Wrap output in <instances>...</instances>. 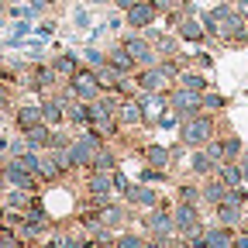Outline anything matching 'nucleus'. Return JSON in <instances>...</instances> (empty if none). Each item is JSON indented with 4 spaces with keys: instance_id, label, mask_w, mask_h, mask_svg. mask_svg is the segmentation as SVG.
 <instances>
[{
    "instance_id": "f257e3e1",
    "label": "nucleus",
    "mask_w": 248,
    "mask_h": 248,
    "mask_svg": "<svg viewBox=\"0 0 248 248\" xmlns=\"http://www.w3.org/2000/svg\"><path fill=\"white\" fill-rule=\"evenodd\" d=\"M200 21L207 28V35L217 38V45H224V48H245L248 45V21L234 11L231 0H221V4L200 11Z\"/></svg>"
},
{
    "instance_id": "f03ea898",
    "label": "nucleus",
    "mask_w": 248,
    "mask_h": 248,
    "mask_svg": "<svg viewBox=\"0 0 248 248\" xmlns=\"http://www.w3.org/2000/svg\"><path fill=\"white\" fill-rule=\"evenodd\" d=\"M217 135H221V114H193V117H186L179 121V128H176V138L186 145V148H203L207 141H214Z\"/></svg>"
},
{
    "instance_id": "7ed1b4c3",
    "label": "nucleus",
    "mask_w": 248,
    "mask_h": 248,
    "mask_svg": "<svg viewBox=\"0 0 248 248\" xmlns=\"http://www.w3.org/2000/svg\"><path fill=\"white\" fill-rule=\"evenodd\" d=\"M107 145V138L97 131V128H86V131H76V138L69 141V159H73V169L76 172H86L93 166V159L100 155V148Z\"/></svg>"
},
{
    "instance_id": "20e7f679",
    "label": "nucleus",
    "mask_w": 248,
    "mask_h": 248,
    "mask_svg": "<svg viewBox=\"0 0 248 248\" xmlns=\"http://www.w3.org/2000/svg\"><path fill=\"white\" fill-rule=\"evenodd\" d=\"M138 224L145 234H155V238H162V241H172L176 238V224H172V200L159 203V207H152L138 217Z\"/></svg>"
},
{
    "instance_id": "39448f33",
    "label": "nucleus",
    "mask_w": 248,
    "mask_h": 248,
    "mask_svg": "<svg viewBox=\"0 0 248 248\" xmlns=\"http://www.w3.org/2000/svg\"><path fill=\"white\" fill-rule=\"evenodd\" d=\"M83 193H86V200L93 207L114 200L117 197L114 193V172H107V169H86L83 172Z\"/></svg>"
},
{
    "instance_id": "423d86ee",
    "label": "nucleus",
    "mask_w": 248,
    "mask_h": 248,
    "mask_svg": "<svg viewBox=\"0 0 248 248\" xmlns=\"http://www.w3.org/2000/svg\"><path fill=\"white\" fill-rule=\"evenodd\" d=\"M124 203H128L131 210H138V214H145V210H152V207H159V203H166V197H162V190L159 186H152V183H131L128 186V193L121 197Z\"/></svg>"
},
{
    "instance_id": "0eeeda50",
    "label": "nucleus",
    "mask_w": 248,
    "mask_h": 248,
    "mask_svg": "<svg viewBox=\"0 0 248 248\" xmlns=\"http://www.w3.org/2000/svg\"><path fill=\"white\" fill-rule=\"evenodd\" d=\"M172 31L179 35L183 45H214V48H217V38L207 35V28H203V21H200L197 14H179V21H176Z\"/></svg>"
},
{
    "instance_id": "6e6552de",
    "label": "nucleus",
    "mask_w": 248,
    "mask_h": 248,
    "mask_svg": "<svg viewBox=\"0 0 248 248\" xmlns=\"http://www.w3.org/2000/svg\"><path fill=\"white\" fill-rule=\"evenodd\" d=\"M131 214H135V210H131L128 203H124L121 197H114V200H107V203H100V207H97V221H100L107 231H114V234H117V231L128 228Z\"/></svg>"
},
{
    "instance_id": "1a4fd4ad",
    "label": "nucleus",
    "mask_w": 248,
    "mask_h": 248,
    "mask_svg": "<svg viewBox=\"0 0 248 248\" xmlns=\"http://www.w3.org/2000/svg\"><path fill=\"white\" fill-rule=\"evenodd\" d=\"M166 97H169V110H172L179 121L200 114V93H193V90H186V86L172 83V86L166 90Z\"/></svg>"
},
{
    "instance_id": "9d476101",
    "label": "nucleus",
    "mask_w": 248,
    "mask_h": 248,
    "mask_svg": "<svg viewBox=\"0 0 248 248\" xmlns=\"http://www.w3.org/2000/svg\"><path fill=\"white\" fill-rule=\"evenodd\" d=\"M66 86H69L73 97L83 100V104H93V100H97L100 93H104V86H100V79H97V69H90V66H83Z\"/></svg>"
},
{
    "instance_id": "9b49d317",
    "label": "nucleus",
    "mask_w": 248,
    "mask_h": 248,
    "mask_svg": "<svg viewBox=\"0 0 248 248\" xmlns=\"http://www.w3.org/2000/svg\"><path fill=\"white\" fill-rule=\"evenodd\" d=\"M138 159H141V166H152V169H166V172L176 169L172 145H166V141H145V145H138Z\"/></svg>"
},
{
    "instance_id": "f8f14e48",
    "label": "nucleus",
    "mask_w": 248,
    "mask_h": 248,
    "mask_svg": "<svg viewBox=\"0 0 248 248\" xmlns=\"http://www.w3.org/2000/svg\"><path fill=\"white\" fill-rule=\"evenodd\" d=\"M4 179H7V186H17V190H28V193H38L42 190V179L31 169H24L21 159H14V155L4 159Z\"/></svg>"
},
{
    "instance_id": "ddd939ff",
    "label": "nucleus",
    "mask_w": 248,
    "mask_h": 248,
    "mask_svg": "<svg viewBox=\"0 0 248 248\" xmlns=\"http://www.w3.org/2000/svg\"><path fill=\"white\" fill-rule=\"evenodd\" d=\"M121 42H124V48L131 52V59L138 62V69L141 66H155L159 62V55H155V45L141 35V31H124V35H117Z\"/></svg>"
},
{
    "instance_id": "4468645a",
    "label": "nucleus",
    "mask_w": 248,
    "mask_h": 248,
    "mask_svg": "<svg viewBox=\"0 0 248 248\" xmlns=\"http://www.w3.org/2000/svg\"><path fill=\"white\" fill-rule=\"evenodd\" d=\"M117 124L124 128V135H131V131H145V114H141V100H138V93H131V97H121V104H117Z\"/></svg>"
},
{
    "instance_id": "2eb2a0df",
    "label": "nucleus",
    "mask_w": 248,
    "mask_h": 248,
    "mask_svg": "<svg viewBox=\"0 0 248 248\" xmlns=\"http://www.w3.org/2000/svg\"><path fill=\"white\" fill-rule=\"evenodd\" d=\"M172 224H176V234H179V238H183V234H190L193 228L207 224V221H203V207H197V203H179V200H172Z\"/></svg>"
},
{
    "instance_id": "dca6fc26",
    "label": "nucleus",
    "mask_w": 248,
    "mask_h": 248,
    "mask_svg": "<svg viewBox=\"0 0 248 248\" xmlns=\"http://www.w3.org/2000/svg\"><path fill=\"white\" fill-rule=\"evenodd\" d=\"M135 86H138V93H166L172 86V79L159 69V62H155V66L135 69Z\"/></svg>"
},
{
    "instance_id": "f3484780",
    "label": "nucleus",
    "mask_w": 248,
    "mask_h": 248,
    "mask_svg": "<svg viewBox=\"0 0 248 248\" xmlns=\"http://www.w3.org/2000/svg\"><path fill=\"white\" fill-rule=\"evenodd\" d=\"M138 100L145 114V131H159V117L169 110V97L166 93H138Z\"/></svg>"
},
{
    "instance_id": "a211bd4d",
    "label": "nucleus",
    "mask_w": 248,
    "mask_h": 248,
    "mask_svg": "<svg viewBox=\"0 0 248 248\" xmlns=\"http://www.w3.org/2000/svg\"><path fill=\"white\" fill-rule=\"evenodd\" d=\"M107 66H110L114 73H121V76H135L138 62L131 59V52L124 48V42H121V38H114V42L107 45Z\"/></svg>"
},
{
    "instance_id": "6ab92c4d",
    "label": "nucleus",
    "mask_w": 248,
    "mask_h": 248,
    "mask_svg": "<svg viewBox=\"0 0 248 248\" xmlns=\"http://www.w3.org/2000/svg\"><path fill=\"white\" fill-rule=\"evenodd\" d=\"M11 117H14V131H31V128H38V124H45L42 121V104H31V100H24V104H17L14 110H11Z\"/></svg>"
},
{
    "instance_id": "aec40b11",
    "label": "nucleus",
    "mask_w": 248,
    "mask_h": 248,
    "mask_svg": "<svg viewBox=\"0 0 248 248\" xmlns=\"http://www.w3.org/2000/svg\"><path fill=\"white\" fill-rule=\"evenodd\" d=\"M228 190L231 186L221 179V176H207V179H200V193H203V210H214L217 203H224L228 200Z\"/></svg>"
},
{
    "instance_id": "412c9836",
    "label": "nucleus",
    "mask_w": 248,
    "mask_h": 248,
    "mask_svg": "<svg viewBox=\"0 0 248 248\" xmlns=\"http://www.w3.org/2000/svg\"><path fill=\"white\" fill-rule=\"evenodd\" d=\"M124 21H128V31H145L148 24L162 21V17H159V11H155L148 0H138L131 11H124Z\"/></svg>"
},
{
    "instance_id": "4be33fe9",
    "label": "nucleus",
    "mask_w": 248,
    "mask_h": 248,
    "mask_svg": "<svg viewBox=\"0 0 248 248\" xmlns=\"http://www.w3.org/2000/svg\"><path fill=\"white\" fill-rule=\"evenodd\" d=\"M186 159H190V166H186V172H190L193 179H207L217 172V166L221 162H214L210 159V152L207 148H193V152H186Z\"/></svg>"
},
{
    "instance_id": "5701e85b",
    "label": "nucleus",
    "mask_w": 248,
    "mask_h": 248,
    "mask_svg": "<svg viewBox=\"0 0 248 248\" xmlns=\"http://www.w3.org/2000/svg\"><path fill=\"white\" fill-rule=\"evenodd\" d=\"M48 62H52V69L59 73L62 83H69V79L83 69V55H79V52H59V55H52Z\"/></svg>"
},
{
    "instance_id": "b1692460",
    "label": "nucleus",
    "mask_w": 248,
    "mask_h": 248,
    "mask_svg": "<svg viewBox=\"0 0 248 248\" xmlns=\"http://www.w3.org/2000/svg\"><path fill=\"white\" fill-rule=\"evenodd\" d=\"M66 124H69L73 131H86V128H93V104H83V100L66 104Z\"/></svg>"
},
{
    "instance_id": "393cba45",
    "label": "nucleus",
    "mask_w": 248,
    "mask_h": 248,
    "mask_svg": "<svg viewBox=\"0 0 248 248\" xmlns=\"http://www.w3.org/2000/svg\"><path fill=\"white\" fill-rule=\"evenodd\" d=\"M238 228H228L221 221H207V248H234Z\"/></svg>"
},
{
    "instance_id": "a878e982",
    "label": "nucleus",
    "mask_w": 248,
    "mask_h": 248,
    "mask_svg": "<svg viewBox=\"0 0 248 248\" xmlns=\"http://www.w3.org/2000/svg\"><path fill=\"white\" fill-rule=\"evenodd\" d=\"M214 221H221V224H228V228H245V207L224 200V203L214 207Z\"/></svg>"
},
{
    "instance_id": "bb28decb",
    "label": "nucleus",
    "mask_w": 248,
    "mask_h": 248,
    "mask_svg": "<svg viewBox=\"0 0 248 248\" xmlns=\"http://www.w3.org/2000/svg\"><path fill=\"white\" fill-rule=\"evenodd\" d=\"M152 45H155V55H159V59H172V55L183 52V42H179V35L172 28H162V35L155 38Z\"/></svg>"
},
{
    "instance_id": "cd10ccee",
    "label": "nucleus",
    "mask_w": 248,
    "mask_h": 248,
    "mask_svg": "<svg viewBox=\"0 0 248 248\" xmlns=\"http://www.w3.org/2000/svg\"><path fill=\"white\" fill-rule=\"evenodd\" d=\"M172 200H179V203H197V207H203V193H200V179H179L176 183V197Z\"/></svg>"
},
{
    "instance_id": "c85d7f7f",
    "label": "nucleus",
    "mask_w": 248,
    "mask_h": 248,
    "mask_svg": "<svg viewBox=\"0 0 248 248\" xmlns=\"http://www.w3.org/2000/svg\"><path fill=\"white\" fill-rule=\"evenodd\" d=\"M179 86H186V90H193V93H207L214 83H210V76L207 73H200V69H193V66H186L183 73H179V79H176Z\"/></svg>"
},
{
    "instance_id": "c756f323",
    "label": "nucleus",
    "mask_w": 248,
    "mask_h": 248,
    "mask_svg": "<svg viewBox=\"0 0 248 248\" xmlns=\"http://www.w3.org/2000/svg\"><path fill=\"white\" fill-rule=\"evenodd\" d=\"M217 145H221L224 162H228V159H241V152H245V141H241V135H234V131H221V135H217Z\"/></svg>"
},
{
    "instance_id": "7c9ffc66",
    "label": "nucleus",
    "mask_w": 248,
    "mask_h": 248,
    "mask_svg": "<svg viewBox=\"0 0 248 248\" xmlns=\"http://www.w3.org/2000/svg\"><path fill=\"white\" fill-rule=\"evenodd\" d=\"M31 200H35V193H28V190H17V186H7L4 190V210H28Z\"/></svg>"
},
{
    "instance_id": "2f4dec72",
    "label": "nucleus",
    "mask_w": 248,
    "mask_h": 248,
    "mask_svg": "<svg viewBox=\"0 0 248 248\" xmlns=\"http://www.w3.org/2000/svg\"><path fill=\"white\" fill-rule=\"evenodd\" d=\"M24 141H28V148L48 152V148H52V128H48V124H38V128L24 131Z\"/></svg>"
},
{
    "instance_id": "473e14b6",
    "label": "nucleus",
    "mask_w": 248,
    "mask_h": 248,
    "mask_svg": "<svg viewBox=\"0 0 248 248\" xmlns=\"http://www.w3.org/2000/svg\"><path fill=\"white\" fill-rule=\"evenodd\" d=\"M200 110H203V114H224V110H228V97L210 86L207 93H200Z\"/></svg>"
},
{
    "instance_id": "72a5a7b5",
    "label": "nucleus",
    "mask_w": 248,
    "mask_h": 248,
    "mask_svg": "<svg viewBox=\"0 0 248 248\" xmlns=\"http://www.w3.org/2000/svg\"><path fill=\"white\" fill-rule=\"evenodd\" d=\"M79 55H83V66H90V69H104L107 66V48L93 45V42H86V48Z\"/></svg>"
},
{
    "instance_id": "f704fd0d",
    "label": "nucleus",
    "mask_w": 248,
    "mask_h": 248,
    "mask_svg": "<svg viewBox=\"0 0 248 248\" xmlns=\"http://www.w3.org/2000/svg\"><path fill=\"white\" fill-rule=\"evenodd\" d=\"M217 176H221L228 186H245V179H241V166H238V159H228V162H221L217 166Z\"/></svg>"
},
{
    "instance_id": "c9c22d12",
    "label": "nucleus",
    "mask_w": 248,
    "mask_h": 248,
    "mask_svg": "<svg viewBox=\"0 0 248 248\" xmlns=\"http://www.w3.org/2000/svg\"><path fill=\"white\" fill-rule=\"evenodd\" d=\"M169 176H172V172H166V169H152V166H145V169H141V183H152V186L169 183Z\"/></svg>"
},
{
    "instance_id": "e433bc0d",
    "label": "nucleus",
    "mask_w": 248,
    "mask_h": 248,
    "mask_svg": "<svg viewBox=\"0 0 248 248\" xmlns=\"http://www.w3.org/2000/svg\"><path fill=\"white\" fill-rule=\"evenodd\" d=\"M183 238H186V245H190V248H207V224L193 228L190 234H183Z\"/></svg>"
},
{
    "instance_id": "4c0bfd02",
    "label": "nucleus",
    "mask_w": 248,
    "mask_h": 248,
    "mask_svg": "<svg viewBox=\"0 0 248 248\" xmlns=\"http://www.w3.org/2000/svg\"><path fill=\"white\" fill-rule=\"evenodd\" d=\"M14 110V93H11V83L0 79V114H11Z\"/></svg>"
},
{
    "instance_id": "58836bf2",
    "label": "nucleus",
    "mask_w": 248,
    "mask_h": 248,
    "mask_svg": "<svg viewBox=\"0 0 248 248\" xmlns=\"http://www.w3.org/2000/svg\"><path fill=\"white\" fill-rule=\"evenodd\" d=\"M73 24H76L79 31H83V28H93V24H90V7H86V4L73 7Z\"/></svg>"
},
{
    "instance_id": "ea45409f",
    "label": "nucleus",
    "mask_w": 248,
    "mask_h": 248,
    "mask_svg": "<svg viewBox=\"0 0 248 248\" xmlns=\"http://www.w3.org/2000/svg\"><path fill=\"white\" fill-rule=\"evenodd\" d=\"M55 28H59L55 17H42L38 28H35V35H38V38H52V35H55Z\"/></svg>"
},
{
    "instance_id": "a19ab883",
    "label": "nucleus",
    "mask_w": 248,
    "mask_h": 248,
    "mask_svg": "<svg viewBox=\"0 0 248 248\" xmlns=\"http://www.w3.org/2000/svg\"><path fill=\"white\" fill-rule=\"evenodd\" d=\"M128 186H131V179L124 176V169L117 166V169H114V193H117V197H124V193H128Z\"/></svg>"
},
{
    "instance_id": "79ce46f5",
    "label": "nucleus",
    "mask_w": 248,
    "mask_h": 248,
    "mask_svg": "<svg viewBox=\"0 0 248 248\" xmlns=\"http://www.w3.org/2000/svg\"><path fill=\"white\" fill-rule=\"evenodd\" d=\"M28 4H31V7H35V14H45L48 7H59V4H62V0H28Z\"/></svg>"
},
{
    "instance_id": "37998d69",
    "label": "nucleus",
    "mask_w": 248,
    "mask_h": 248,
    "mask_svg": "<svg viewBox=\"0 0 248 248\" xmlns=\"http://www.w3.org/2000/svg\"><path fill=\"white\" fill-rule=\"evenodd\" d=\"M141 248H169V241H162V238H155V234H145Z\"/></svg>"
},
{
    "instance_id": "c03bdc74",
    "label": "nucleus",
    "mask_w": 248,
    "mask_h": 248,
    "mask_svg": "<svg viewBox=\"0 0 248 248\" xmlns=\"http://www.w3.org/2000/svg\"><path fill=\"white\" fill-rule=\"evenodd\" d=\"M83 4L93 11H107V7H114V0H83Z\"/></svg>"
},
{
    "instance_id": "a18cd8bd",
    "label": "nucleus",
    "mask_w": 248,
    "mask_h": 248,
    "mask_svg": "<svg viewBox=\"0 0 248 248\" xmlns=\"http://www.w3.org/2000/svg\"><path fill=\"white\" fill-rule=\"evenodd\" d=\"M234 248H248V228H238V234H234Z\"/></svg>"
},
{
    "instance_id": "49530a36",
    "label": "nucleus",
    "mask_w": 248,
    "mask_h": 248,
    "mask_svg": "<svg viewBox=\"0 0 248 248\" xmlns=\"http://www.w3.org/2000/svg\"><path fill=\"white\" fill-rule=\"evenodd\" d=\"M238 166H241V179H245V186H248V148L241 152V159H238Z\"/></svg>"
},
{
    "instance_id": "de8ad7c7",
    "label": "nucleus",
    "mask_w": 248,
    "mask_h": 248,
    "mask_svg": "<svg viewBox=\"0 0 248 248\" xmlns=\"http://www.w3.org/2000/svg\"><path fill=\"white\" fill-rule=\"evenodd\" d=\"M231 4H234V11H238V14L248 21V0H231Z\"/></svg>"
},
{
    "instance_id": "09e8293b",
    "label": "nucleus",
    "mask_w": 248,
    "mask_h": 248,
    "mask_svg": "<svg viewBox=\"0 0 248 248\" xmlns=\"http://www.w3.org/2000/svg\"><path fill=\"white\" fill-rule=\"evenodd\" d=\"M135 4H138V0H114V7H117V11H131Z\"/></svg>"
},
{
    "instance_id": "8fccbe9b",
    "label": "nucleus",
    "mask_w": 248,
    "mask_h": 248,
    "mask_svg": "<svg viewBox=\"0 0 248 248\" xmlns=\"http://www.w3.org/2000/svg\"><path fill=\"white\" fill-rule=\"evenodd\" d=\"M7 76V66H4V59H0V79H4Z\"/></svg>"
},
{
    "instance_id": "3c124183",
    "label": "nucleus",
    "mask_w": 248,
    "mask_h": 248,
    "mask_svg": "<svg viewBox=\"0 0 248 248\" xmlns=\"http://www.w3.org/2000/svg\"><path fill=\"white\" fill-rule=\"evenodd\" d=\"M0 217H4V190H0Z\"/></svg>"
}]
</instances>
